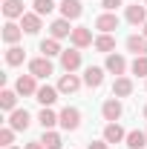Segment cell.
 Here are the masks:
<instances>
[{"label":"cell","mask_w":147,"mask_h":149,"mask_svg":"<svg viewBox=\"0 0 147 149\" xmlns=\"http://www.w3.org/2000/svg\"><path fill=\"white\" fill-rule=\"evenodd\" d=\"M144 120H147V106H144Z\"/></svg>","instance_id":"cell-36"},{"label":"cell","mask_w":147,"mask_h":149,"mask_svg":"<svg viewBox=\"0 0 147 149\" xmlns=\"http://www.w3.org/2000/svg\"><path fill=\"white\" fill-rule=\"evenodd\" d=\"M118 23H121V20H118L115 12H104V15L95 17V29H98L101 35H112V32L118 29Z\"/></svg>","instance_id":"cell-2"},{"label":"cell","mask_w":147,"mask_h":149,"mask_svg":"<svg viewBox=\"0 0 147 149\" xmlns=\"http://www.w3.org/2000/svg\"><path fill=\"white\" fill-rule=\"evenodd\" d=\"M23 149H46V146H43V141H32V143H26Z\"/></svg>","instance_id":"cell-34"},{"label":"cell","mask_w":147,"mask_h":149,"mask_svg":"<svg viewBox=\"0 0 147 149\" xmlns=\"http://www.w3.org/2000/svg\"><path fill=\"white\" fill-rule=\"evenodd\" d=\"M32 6H35V12L40 15V17H43V15H49V12L55 9V3H52V0H35Z\"/></svg>","instance_id":"cell-30"},{"label":"cell","mask_w":147,"mask_h":149,"mask_svg":"<svg viewBox=\"0 0 147 149\" xmlns=\"http://www.w3.org/2000/svg\"><path fill=\"white\" fill-rule=\"evenodd\" d=\"M58 86H40V89H37V95H35V100L37 103H40V106H52V103H55L58 100Z\"/></svg>","instance_id":"cell-14"},{"label":"cell","mask_w":147,"mask_h":149,"mask_svg":"<svg viewBox=\"0 0 147 149\" xmlns=\"http://www.w3.org/2000/svg\"><path fill=\"white\" fill-rule=\"evenodd\" d=\"M127 52H133L136 57L147 55V37L144 35H130L127 37Z\"/></svg>","instance_id":"cell-15"},{"label":"cell","mask_w":147,"mask_h":149,"mask_svg":"<svg viewBox=\"0 0 147 149\" xmlns=\"http://www.w3.org/2000/svg\"><path fill=\"white\" fill-rule=\"evenodd\" d=\"M87 149H110V143H107V141H92Z\"/></svg>","instance_id":"cell-33"},{"label":"cell","mask_w":147,"mask_h":149,"mask_svg":"<svg viewBox=\"0 0 147 149\" xmlns=\"http://www.w3.org/2000/svg\"><path fill=\"white\" fill-rule=\"evenodd\" d=\"M29 74H35V77H49L52 74V60L49 57H35V60H29Z\"/></svg>","instance_id":"cell-7"},{"label":"cell","mask_w":147,"mask_h":149,"mask_svg":"<svg viewBox=\"0 0 147 149\" xmlns=\"http://www.w3.org/2000/svg\"><path fill=\"white\" fill-rule=\"evenodd\" d=\"M40 141H43V146H46V149H61V146H64L61 135L52 132V129H43V138H40Z\"/></svg>","instance_id":"cell-28"},{"label":"cell","mask_w":147,"mask_h":149,"mask_svg":"<svg viewBox=\"0 0 147 149\" xmlns=\"http://www.w3.org/2000/svg\"><path fill=\"white\" fill-rule=\"evenodd\" d=\"M37 77L35 74H20L18 80H15V92L23 95V97H29V95H37Z\"/></svg>","instance_id":"cell-4"},{"label":"cell","mask_w":147,"mask_h":149,"mask_svg":"<svg viewBox=\"0 0 147 149\" xmlns=\"http://www.w3.org/2000/svg\"><path fill=\"white\" fill-rule=\"evenodd\" d=\"M104 141L107 143H121V141H127V132L121 129L118 123H107L104 126Z\"/></svg>","instance_id":"cell-18"},{"label":"cell","mask_w":147,"mask_h":149,"mask_svg":"<svg viewBox=\"0 0 147 149\" xmlns=\"http://www.w3.org/2000/svg\"><path fill=\"white\" fill-rule=\"evenodd\" d=\"M81 89V77L75 72H66V74H61V80H58V92L61 95H75Z\"/></svg>","instance_id":"cell-5"},{"label":"cell","mask_w":147,"mask_h":149,"mask_svg":"<svg viewBox=\"0 0 147 149\" xmlns=\"http://www.w3.org/2000/svg\"><path fill=\"white\" fill-rule=\"evenodd\" d=\"M133 95V80L130 77H115V83H112V97H130Z\"/></svg>","instance_id":"cell-17"},{"label":"cell","mask_w":147,"mask_h":149,"mask_svg":"<svg viewBox=\"0 0 147 149\" xmlns=\"http://www.w3.org/2000/svg\"><path fill=\"white\" fill-rule=\"evenodd\" d=\"M49 35L55 37V40H64V37H72V26H69V20L66 17H58L49 23Z\"/></svg>","instance_id":"cell-11"},{"label":"cell","mask_w":147,"mask_h":149,"mask_svg":"<svg viewBox=\"0 0 147 149\" xmlns=\"http://www.w3.org/2000/svg\"><path fill=\"white\" fill-rule=\"evenodd\" d=\"M6 149H18V146H6Z\"/></svg>","instance_id":"cell-37"},{"label":"cell","mask_w":147,"mask_h":149,"mask_svg":"<svg viewBox=\"0 0 147 149\" xmlns=\"http://www.w3.org/2000/svg\"><path fill=\"white\" fill-rule=\"evenodd\" d=\"M58 118H61V126H64L66 132H75L78 126H81V112L75 109V106H64Z\"/></svg>","instance_id":"cell-3"},{"label":"cell","mask_w":147,"mask_h":149,"mask_svg":"<svg viewBox=\"0 0 147 149\" xmlns=\"http://www.w3.org/2000/svg\"><path fill=\"white\" fill-rule=\"evenodd\" d=\"M107 72L115 74V77H121V74L127 72V60H124V55H107Z\"/></svg>","instance_id":"cell-13"},{"label":"cell","mask_w":147,"mask_h":149,"mask_svg":"<svg viewBox=\"0 0 147 149\" xmlns=\"http://www.w3.org/2000/svg\"><path fill=\"white\" fill-rule=\"evenodd\" d=\"M84 83H87L90 89H98V86L104 83V69H98V66H87V72H84Z\"/></svg>","instance_id":"cell-19"},{"label":"cell","mask_w":147,"mask_h":149,"mask_svg":"<svg viewBox=\"0 0 147 149\" xmlns=\"http://www.w3.org/2000/svg\"><path fill=\"white\" fill-rule=\"evenodd\" d=\"M12 141H15V129H12V126H3V129H0V143H3V149L12 146Z\"/></svg>","instance_id":"cell-31"},{"label":"cell","mask_w":147,"mask_h":149,"mask_svg":"<svg viewBox=\"0 0 147 149\" xmlns=\"http://www.w3.org/2000/svg\"><path fill=\"white\" fill-rule=\"evenodd\" d=\"M61 17L66 20H78L81 15H84V6H81V0H61Z\"/></svg>","instance_id":"cell-9"},{"label":"cell","mask_w":147,"mask_h":149,"mask_svg":"<svg viewBox=\"0 0 147 149\" xmlns=\"http://www.w3.org/2000/svg\"><path fill=\"white\" fill-rule=\"evenodd\" d=\"M101 115H104V120H110V123H118V118L124 115L121 97H107V100H104V106H101Z\"/></svg>","instance_id":"cell-1"},{"label":"cell","mask_w":147,"mask_h":149,"mask_svg":"<svg viewBox=\"0 0 147 149\" xmlns=\"http://www.w3.org/2000/svg\"><path fill=\"white\" fill-rule=\"evenodd\" d=\"M23 57H26V52H23L20 46H9V49H6V63H9V66H20Z\"/></svg>","instance_id":"cell-27"},{"label":"cell","mask_w":147,"mask_h":149,"mask_svg":"<svg viewBox=\"0 0 147 149\" xmlns=\"http://www.w3.org/2000/svg\"><path fill=\"white\" fill-rule=\"evenodd\" d=\"M144 37H147V23H144Z\"/></svg>","instance_id":"cell-35"},{"label":"cell","mask_w":147,"mask_h":149,"mask_svg":"<svg viewBox=\"0 0 147 149\" xmlns=\"http://www.w3.org/2000/svg\"><path fill=\"white\" fill-rule=\"evenodd\" d=\"M127 23H133V26H144L147 23V6H127Z\"/></svg>","instance_id":"cell-16"},{"label":"cell","mask_w":147,"mask_h":149,"mask_svg":"<svg viewBox=\"0 0 147 149\" xmlns=\"http://www.w3.org/2000/svg\"><path fill=\"white\" fill-rule=\"evenodd\" d=\"M130 149H144L147 146V132H141V129H133V132H127V141H124Z\"/></svg>","instance_id":"cell-22"},{"label":"cell","mask_w":147,"mask_h":149,"mask_svg":"<svg viewBox=\"0 0 147 149\" xmlns=\"http://www.w3.org/2000/svg\"><path fill=\"white\" fill-rule=\"evenodd\" d=\"M15 103H18V92L15 89H3L0 92V106L6 112H15Z\"/></svg>","instance_id":"cell-26"},{"label":"cell","mask_w":147,"mask_h":149,"mask_svg":"<svg viewBox=\"0 0 147 149\" xmlns=\"http://www.w3.org/2000/svg\"><path fill=\"white\" fill-rule=\"evenodd\" d=\"M61 66H64V72H75L78 66H81V49H64V55H61Z\"/></svg>","instance_id":"cell-10"},{"label":"cell","mask_w":147,"mask_h":149,"mask_svg":"<svg viewBox=\"0 0 147 149\" xmlns=\"http://www.w3.org/2000/svg\"><path fill=\"white\" fill-rule=\"evenodd\" d=\"M124 0H101V6H104V12H115L118 6H121Z\"/></svg>","instance_id":"cell-32"},{"label":"cell","mask_w":147,"mask_h":149,"mask_svg":"<svg viewBox=\"0 0 147 149\" xmlns=\"http://www.w3.org/2000/svg\"><path fill=\"white\" fill-rule=\"evenodd\" d=\"M130 69H133V74H139V77H147V55L136 57V60L130 63Z\"/></svg>","instance_id":"cell-29"},{"label":"cell","mask_w":147,"mask_h":149,"mask_svg":"<svg viewBox=\"0 0 147 149\" xmlns=\"http://www.w3.org/2000/svg\"><path fill=\"white\" fill-rule=\"evenodd\" d=\"M37 120H40V126H43V129H52L55 123H61V118H58V115H55L52 109H49V106H43V109H40Z\"/></svg>","instance_id":"cell-25"},{"label":"cell","mask_w":147,"mask_h":149,"mask_svg":"<svg viewBox=\"0 0 147 149\" xmlns=\"http://www.w3.org/2000/svg\"><path fill=\"white\" fill-rule=\"evenodd\" d=\"M20 29H23L26 35H37V32H40V15H37V12H26V15L20 17Z\"/></svg>","instance_id":"cell-12"},{"label":"cell","mask_w":147,"mask_h":149,"mask_svg":"<svg viewBox=\"0 0 147 149\" xmlns=\"http://www.w3.org/2000/svg\"><path fill=\"white\" fill-rule=\"evenodd\" d=\"M144 6H147V0H144Z\"/></svg>","instance_id":"cell-38"},{"label":"cell","mask_w":147,"mask_h":149,"mask_svg":"<svg viewBox=\"0 0 147 149\" xmlns=\"http://www.w3.org/2000/svg\"><path fill=\"white\" fill-rule=\"evenodd\" d=\"M29 123H32V115L26 109H15V112H9V126L15 132H26L29 129Z\"/></svg>","instance_id":"cell-6"},{"label":"cell","mask_w":147,"mask_h":149,"mask_svg":"<svg viewBox=\"0 0 147 149\" xmlns=\"http://www.w3.org/2000/svg\"><path fill=\"white\" fill-rule=\"evenodd\" d=\"M69 40H72L75 49H87V46H92V43H95V40H92V32L87 29V26H75Z\"/></svg>","instance_id":"cell-8"},{"label":"cell","mask_w":147,"mask_h":149,"mask_svg":"<svg viewBox=\"0 0 147 149\" xmlns=\"http://www.w3.org/2000/svg\"><path fill=\"white\" fill-rule=\"evenodd\" d=\"M40 52H43V57L64 55V49H61V43H58L55 37H46V40H40Z\"/></svg>","instance_id":"cell-24"},{"label":"cell","mask_w":147,"mask_h":149,"mask_svg":"<svg viewBox=\"0 0 147 149\" xmlns=\"http://www.w3.org/2000/svg\"><path fill=\"white\" fill-rule=\"evenodd\" d=\"M3 15L6 20H15V17H23V0H3Z\"/></svg>","instance_id":"cell-20"},{"label":"cell","mask_w":147,"mask_h":149,"mask_svg":"<svg viewBox=\"0 0 147 149\" xmlns=\"http://www.w3.org/2000/svg\"><path fill=\"white\" fill-rule=\"evenodd\" d=\"M20 37H23V29H20L18 23H12V20H9V23L3 26V40H6L9 46H15V43H18Z\"/></svg>","instance_id":"cell-21"},{"label":"cell","mask_w":147,"mask_h":149,"mask_svg":"<svg viewBox=\"0 0 147 149\" xmlns=\"http://www.w3.org/2000/svg\"><path fill=\"white\" fill-rule=\"evenodd\" d=\"M92 46H95L101 55H112V49H115V37H112V35H98Z\"/></svg>","instance_id":"cell-23"}]
</instances>
